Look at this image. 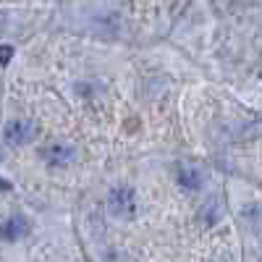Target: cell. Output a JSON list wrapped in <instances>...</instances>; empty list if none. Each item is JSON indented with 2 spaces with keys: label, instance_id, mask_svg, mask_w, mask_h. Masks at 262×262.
<instances>
[{
  "label": "cell",
  "instance_id": "8",
  "mask_svg": "<svg viewBox=\"0 0 262 262\" xmlns=\"http://www.w3.org/2000/svg\"><path fill=\"white\" fill-rule=\"evenodd\" d=\"M13 55V48H0V63H8Z\"/></svg>",
  "mask_w": 262,
  "mask_h": 262
},
{
  "label": "cell",
  "instance_id": "2",
  "mask_svg": "<svg viewBox=\"0 0 262 262\" xmlns=\"http://www.w3.org/2000/svg\"><path fill=\"white\" fill-rule=\"evenodd\" d=\"M34 123L27 121V118H16V121H8L6 128H3V139L8 144H27L32 137H34Z\"/></svg>",
  "mask_w": 262,
  "mask_h": 262
},
{
  "label": "cell",
  "instance_id": "6",
  "mask_svg": "<svg viewBox=\"0 0 262 262\" xmlns=\"http://www.w3.org/2000/svg\"><path fill=\"white\" fill-rule=\"evenodd\" d=\"M217 215H221V202H217V196H212V200L202 207V217H205L207 223H215Z\"/></svg>",
  "mask_w": 262,
  "mask_h": 262
},
{
  "label": "cell",
  "instance_id": "1",
  "mask_svg": "<svg viewBox=\"0 0 262 262\" xmlns=\"http://www.w3.org/2000/svg\"><path fill=\"white\" fill-rule=\"evenodd\" d=\"M107 210L116 217H131L137 212V191L126 184L113 186L111 194H107Z\"/></svg>",
  "mask_w": 262,
  "mask_h": 262
},
{
  "label": "cell",
  "instance_id": "7",
  "mask_svg": "<svg viewBox=\"0 0 262 262\" xmlns=\"http://www.w3.org/2000/svg\"><path fill=\"white\" fill-rule=\"evenodd\" d=\"M242 215L247 217V221H249L252 226H257V223L262 221V207H259L257 202H249V205H247V207L242 210Z\"/></svg>",
  "mask_w": 262,
  "mask_h": 262
},
{
  "label": "cell",
  "instance_id": "3",
  "mask_svg": "<svg viewBox=\"0 0 262 262\" xmlns=\"http://www.w3.org/2000/svg\"><path fill=\"white\" fill-rule=\"evenodd\" d=\"M176 179H179V184H181L184 189L194 191V189L202 186V170L196 168L194 163H181L179 170H176Z\"/></svg>",
  "mask_w": 262,
  "mask_h": 262
},
{
  "label": "cell",
  "instance_id": "4",
  "mask_svg": "<svg viewBox=\"0 0 262 262\" xmlns=\"http://www.w3.org/2000/svg\"><path fill=\"white\" fill-rule=\"evenodd\" d=\"M42 158H45V163L50 165H69L71 158H74V149L66 147V144H48L45 149H42Z\"/></svg>",
  "mask_w": 262,
  "mask_h": 262
},
{
  "label": "cell",
  "instance_id": "5",
  "mask_svg": "<svg viewBox=\"0 0 262 262\" xmlns=\"http://www.w3.org/2000/svg\"><path fill=\"white\" fill-rule=\"evenodd\" d=\"M27 228H29V226H27L24 217H21V215H13V217H8V221L0 226V236L8 238V242H13V238H21V236H24Z\"/></svg>",
  "mask_w": 262,
  "mask_h": 262
}]
</instances>
